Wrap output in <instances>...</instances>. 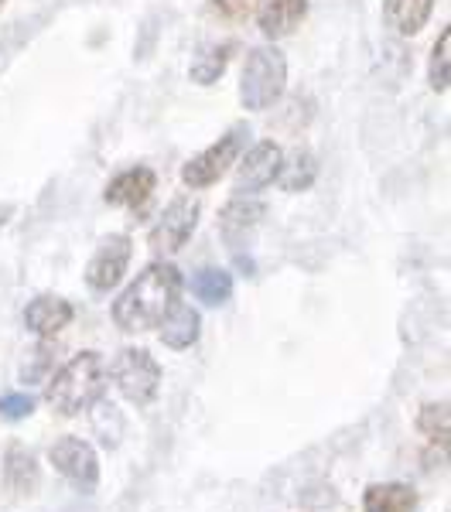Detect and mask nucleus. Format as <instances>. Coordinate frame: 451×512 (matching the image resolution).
Masks as SVG:
<instances>
[{"label": "nucleus", "mask_w": 451, "mask_h": 512, "mask_svg": "<svg viewBox=\"0 0 451 512\" xmlns=\"http://www.w3.org/2000/svg\"><path fill=\"white\" fill-rule=\"evenodd\" d=\"M308 14V0H264V11H260V31L264 38L277 41L287 38Z\"/></svg>", "instance_id": "nucleus-13"}, {"label": "nucleus", "mask_w": 451, "mask_h": 512, "mask_svg": "<svg viewBox=\"0 0 451 512\" xmlns=\"http://www.w3.org/2000/svg\"><path fill=\"white\" fill-rule=\"evenodd\" d=\"M113 383H117L120 396L134 407H147V403L158 396L161 386V366L154 362V355L147 349H123L113 359L110 369Z\"/></svg>", "instance_id": "nucleus-4"}, {"label": "nucleus", "mask_w": 451, "mask_h": 512, "mask_svg": "<svg viewBox=\"0 0 451 512\" xmlns=\"http://www.w3.org/2000/svg\"><path fill=\"white\" fill-rule=\"evenodd\" d=\"M14 216V205H0V229L7 226V219Z\"/></svg>", "instance_id": "nucleus-25"}, {"label": "nucleus", "mask_w": 451, "mask_h": 512, "mask_svg": "<svg viewBox=\"0 0 451 512\" xmlns=\"http://www.w3.org/2000/svg\"><path fill=\"white\" fill-rule=\"evenodd\" d=\"M281 168H284L281 144H274V140H260V144H253L250 151L243 154L240 171H236V192L240 195L264 192L267 185H274V181L281 178Z\"/></svg>", "instance_id": "nucleus-8"}, {"label": "nucleus", "mask_w": 451, "mask_h": 512, "mask_svg": "<svg viewBox=\"0 0 451 512\" xmlns=\"http://www.w3.org/2000/svg\"><path fill=\"white\" fill-rule=\"evenodd\" d=\"M260 219H264V202H257L253 195H236L233 202L223 209L219 226H223L226 246H233L236 256H240L243 246L250 243V233L260 226Z\"/></svg>", "instance_id": "nucleus-10"}, {"label": "nucleus", "mask_w": 451, "mask_h": 512, "mask_svg": "<svg viewBox=\"0 0 451 512\" xmlns=\"http://www.w3.org/2000/svg\"><path fill=\"white\" fill-rule=\"evenodd\" d=\"M72 318H76V308H72V304L59 294H41L28 304V308H24V325L41 338L59 335L62 328H69Z\"/></svg>", "instance_id": "nucleus-11"}, {"label": "nucleus", "mask_w": 451, "mask_h": 512, "mask_svg": "<svg viewBox=\"0 0 451 512\" xmlns=\"http://www.w3.org/2000/svg\"><path fill=\"white\" fill-rule=\"evenodd\" d=\"M154 185H158V175L151 168H130L106 185V202L123 205V209H141L147 198H151Z\"/></svg>", "instance_id": "nucleus-12"}, {"label": "nucleus", "mask_w": 451, "mask_h": 512, "mask_svg": "<svg viewBox=\"0 0 451 512\" xmlns=\"http://www.w3.org/2000/svg\"><path fill=\"white\" fill-rule=\"evenodd\" d=\"M199 332H202V321H199V311L192 304L178 301L175 308L168 311V318L158 325V335L168 349H188V345L199 342Z\"/></svg>", "instance_id": "nucleus-14"}, {"label": "nucleus", "mask_w": 451, "mask_h": 512, "mask_svg": "<svg viewBox=\"0 0 451 512\" xmlns=\"http://www.w3.org/2000/svg\"><path fill=\"white\" fill-rule=\"evenodd\" d=\"M192 291H195L199 301L209 304V308H219V304H226L229 294H233V277H229L226 270H219V267H205V270L195 274Z\"/></svg>", "instance_id": "nucleus-18"}, {"label": "nucleus", "mask_w": 451, "mask_h": 512, "mask_svg": "<svg viewBox=\"0 0 451 512\" xmlns=\"http://www.w3.org/2000/svg\"><path fill=\"white\" fill-rule=\"evenodd\" d=\"M199 212H202V205L195 195L171 198V202L164 205L158 226L151 229V250L158 256H171L182 250L188 239H192L195 226H199Z\"/></svg>", "instance_id": "nucleus-6"}, {"label": "nucleus", "mask_w": 451, "mask_h": 512, "mask_svg": "<svg viewBox=\"0 0 451 512\" xmlns=\"http://www.w3.org/2000/svg\"><path fill=\"white\" fill-rule=\"evenodd\" d=\"M182 294V274L171 263H151L144 267V274H137L134 284L113 301V321L123 332H147V328H158L168 311L178 304Z\"/></svg>", "instance_id": "nucleus-1"}, {"label": "nucleus", "mask_w": 451, "mask_h": 512, "mask_svg": "<svg viewBox=\"0 0 451 512\" xmlns=\"http://www.w3.org/2000/svg\"><path fill=\"white\" fill-rule=\"evenodd\" d=\"M431 11H434V0H387L383 4V18L397 35H407L414 38L424 24L431 21Z\"/></svg>", "instance_id": "nucleus-15"}, {"label": "nucleus", "mask_w": 451, "mask_h": 512, "mask_svg": "<svg viewBox=\"0 0 451 512\" xmlns=\"http://www.w3.org/2000/svg\"><path fill=\"white\" fill-rule=\"evenodd\" d=\"M246 137H250V127H246V123H240V127H229L226 134L216 140V144L205 147L202 154H195V158L185 164L182 181L188 188L216 185V181L223 178L236 161H240V151H243Z\"/></svg>", "instance_id": "nucleus-5"}, {"label": "nucleus", "mask_w": 451, "mask_h": 512, "mask_svg": "<svg viewBox=\"0 0 451 512\" xmlns=\"http://www.w3.org/2000/svg\"><path fill=\"white\" fill-rule=\"evenodd\" d=\"M212 4H216V11L223 14V18L243 21V18H250V14L257 11L260 0H212Z\"/></svg>", "instance_id": "nucleus-24"}, {"label": "nucleus", "mask_w": 451, "mask_h": 512, "mask_svg": "<svg viewBox=\"0 0 451 512\" xmlns=\"http://www.w3.org/2000/svg\"><path fill=\"white\" fill-rule=\"evenodd\" d=\"M4 482L11 492L28 495L38 485V461L24 444H11L4 454Z\"/></svg>", "instance_id": "nucleus-17"}, {"label": "nucleus", "mask_w": 451, "mask_h": 512, "mask_svg": "<svg viewBox=\"0 0 451 512\" xmlns=\"http://www.w3.org/2000/svg\"><path fill=\"white\" fill-rule=\"evenodd\" d=\"M48 458H52L55 472L62 478H69L82 492H93L96 482H100V458H96V451L89 448L86 441H79V437H62V441H55Z\"/></svg>", "instance_id": "nucleus-9"}, {"label": "nucleus", "mask_w": 451, "mask_h": 512, "mask_svg": "<svg viewBox=\"0 0 451 512\" xmlns=\"http://www.w3.org/2000/svg\"><path fill=\"white\" fill-rule=\"evenodd\" d=\"M103 393H106V366L100 352H79L76 359H69L52 376L45 400L59 417H76L82 410L93 407V403H100Z\"/></svg>", "instance_id": "nucleus-2"}, {"label": "nucleus", "mask_w": 451, "mask_h": 512, "mask_svg": "<svg viewBox=\"0 0 451 512\" xmlns=\"http://www.w3.org/2000/svg\"><path fill=\"white\" fill-rule=\"evenodd\" d=\"M428 82H431V89H438V93H445L451 86V24L441 31L438 45H434V52H431Z\"/></svg>", "instance_id": "nucleus-21"}, {"label": "nucleus", "mask_w": 451, "mask_h": 512, "mask_svg": "<svg viewBox=\"0 0 451 512\" xmlns=\"http://www.w3.org/2000/svg\"><path fill=\"white\" fill-rule=\"evenodd\" d=\"M417 427L434 441H451V403H428L417 417Z\"/></svg>", "instance_id": "nucleus-22"}, {"label": "nucleus", "mask_w": 451, "mask_h": 512, "mask_svg": "<svg viewBox=\"0 0 451 512\" xmlns=\"http://www.w3.org/2000/svg\"><path fill=\"white\" fill-rule=\"evenodd\" d=\"M130 256H134V243H130V236H123V233L103 236L100 246H96V253H93V260L86 263L89 291H96V294L113 291V287L123 280V274H127Z\"/></svg>", "instance_id": "nucleus-7"}, {"label": "nucleus", "mask_w": 451, "mask_h": 512, "mask_svg": "<svg viewBox=\"0 0 451 512\" xmlns=\"http://www.w3.org/2000/svg\"><path fill=\"white\" fill-rule=\"evenodd\" d=\"M287 89V59L277 45H260L246 55L240 76V103L246 110H270Z\"/></svg>", "instance_id": "nucleus-3"}, {"label": "nucleus", "mask_w": 451, "mask_h": 512, "mask_svg": "<svg viewBox=\"0 0 451 512\" xmlns=\"http://www.w3.org/2000/svg\"><path fill=\"white\" fill-rule=\"evenodd\" d=\"M31 410H35V400H31L28 393L0 396V417L4 420H24V417H31Z\"/></svg>", "instance_id": "nucleus-23"}, {"label": "nucleus", "mask_w": 451, "mask_h": 512, "mask_svg": "<svg viewBox=\"0 0 451 512\" xmlns=\"http://www.w3.org/2000/svg\"><path fill=\"white\" fill-rule=\"evenodd\" d=\"M363 509L366 512H414L417 492H414V485H404V482L369 485L363 495Z\"/></svg>", "instance_id": "nucleus-16"}, {"label": "nucleus", "mask_w": 451, "mask_h": 512, "mask_svg": "<svg viewBox=\"0 0 451 512\" xmlns=\"http://www.w3.org/2000/svg\"><path fill=\"white\" fill-rule=\"evenodd\" d=\"M0 4H4V0H0Z\"/></svg>", "instance_id": "nucleus-26"}, {"label": "nucleus", "mask_w": 451, "mask_h": 512, "mask_svg": "<svg viewBox=\"0 0 451 512\" xmlns=\"http://www.w3.org/2000/svg\"><path fill=\"white\" fill-rule=\"evenodd\" d=\"M315 178H318V164L315 158H311L308 151H298L291 161H284V168H281V188L284 192H308L311 185H315Z\"/></svg>", "instance_id": "nucleus-19"}, {"label": "nucleus", "mask_w": 451, "mask_h": 512, "mask_svg": "<svg viewBox=\"0 0 451 512\" xmlns=\"http://www.w3.org/2000/svg\"><path fill=\"white\" fill-rule=\"evenodd\" d=\"M229 52L233 48L229 45H216V48H205L199 59L192 62V82H199V86H212L219 76L226 72L229 65Z\"/></svg>", "instance_id": "nucleus-20"}]
</instances>
